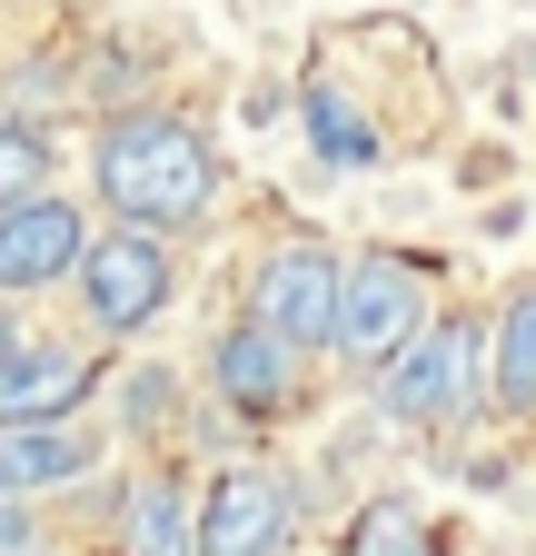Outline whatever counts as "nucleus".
Wrapping results in <instances>:
<instances>
[{"mask_svg":"<svg viewBox=\"0 0 536 556\" xmlns=\"http://www.w3.org/2000/svg\"><path fill=\"white\" fill-rule=\"evenodd\" d=\"M90 189L110 208V229L179 239V229H209V208L229 189V160L189 110H119L90 139Z\"/></svg>","mask_w":536,"mask_h":556,"instance_id":"obj_1","label":"nucleus"},{"mask_svg":"<svg viewBox=\"0 0 536 556\" xmlns=\"http://www.w3.org/2000/svg\"><path fill=\"white\" fill-rule=\"evenodd\" d=\"M427 318H437V268L408 258V249H368V258H348L339 338H328V358H348L358 378H387V368L418 348Z\"/></svg>","mask_w":536,"mask_h":556,"instance_id":"obj_2","label":"nucleus"},{"mask_svg":"<svg viewBox=\"0 0 536 556\" xmlns=\"http://www.w3.org/2000/svg\"><path fill=\"white\" fill-rule=\"evenodd\" d=\"M477 397H487V318L477 308H437L418 328V348L378 378V407L397 428H457Z\"/></svg>","mask_w":536,"mask_h":556,"instance_id":"obj_3","label":"nucleus"},{"mask_svg":"<svg viewBox=\"0 0 536 556\" xmlns=\"http://www.w3.org/2000/svg\"><path fill=\"white\" fill-rule=\"evenodd\" d=\"M339 289H348V258L328 239H279V249H258L239 318L268 328L279 348H298V358H318V348L339 338Z\"/></svg>","mask_w":536,"mask_h":556,"instance_id":"obj_4","label":"nucleus"},{"mask_svg":"<svg viewBox=\"0 0 536 556\" xmlns=\"http://www.w3.org/2000/svg\"><path fill=\"white\" fill-rule=\"evenodd\" d=\"M71 289H80L100 338H140L179 289V258H169V239H140V229H90V258Z\"/></svg>","mask_w":536,"mask_h":556,"instance_id":"obj_5","label":"nucleus"},{"mask_svg":"<svg viewBox=\"0 0 536 556\" xmlns=\"http://www.w3.org/2000/svg\"><path fill=\"white\" fill-rule=\"evenodd\" d=\"M298 546V486L279 467H219L199 486V556H289Z\"/></svg>","mask_w":536,"mask_h":556,"instance_id":"obj_6","label":"nucleus"},{"mask_svg":"<svg viewBox=\"0 0 536 556\" xmlns=\"http://www.w3.org/2000/svg\"><path fill=\"white\" fill-rule=\"evenodd\" d=\"M90 258V208L80 199H21V208H0V299H30V289H60V278H80Z\"/></svg>","mask_w":536,"mask_h":556,"instance_id":"obj_7","label":"nucleus"},{"mask_svg":"<svg viewBox=\"0 0 536 556\" xmlns=\"http://www.w3.org/2000/svg\"><path fill=\"white\" fill-rule=\"evenodd\" d=\"M100 536H110V556H199V486H189L179 467L119 477Z\"/></svg>","mask_w":536,"mask_h":556,"instance_id":"obj_8","label":"nucleus"},{"mask_svg":"<svg viewBox=\"0 0 536 556\" xmlns=\"http://www.w3.org/2000/svg\"><path fill=\"white\" fill-rule=\"evenodd\" d=\"M298 388H308V358H298V348H279L268 328L229 318V328L209 338V397H219V407H239V417H289Z\"/></svg>","mask_w":536,"mask_h":556,"instance_id":"obj_9","label":"nucleus"},{"mask_svg":"<svg viewBox=\"0 0 536 556\" xmlns=\"http://www.w3.org/2000/svg\"><path fill=\"white\" fill-rule=\"evenodd\" d=\"M100 388V368L80 348H50V338H21L11 358H0V428H60V417H80Z\"/></svg>","mask_w":536,"mask_h":556,"instance_id":"obj_10","label":"nucleus"},{"mask_svg":"<svg viewBox=\"0 0 536 556\" xmlns=\"http://www.w3.org/2000/svg\"><path fill=\"white\" fill-rule=\"evenodd\" d=\"M100 467V438L80 417H60V428H0V497L30 507V497H60V486H80Z\"/></svg>","mask_w":536,"mask_h":556,"instance_id":"obj_11","label":"nucleus"},{"mask_svg":"<svg viewBox=\"0 0 536 556\" xmlns=\"http://www.w3.org/2000/svg\"><path fill=\"white\" fill-rule=\"evenodd\" d=\"M487 407L536 417V278L507 289V308L487 318Z\"/></svg>","mask_w":536,"mask_h":556,"instance_id":"obj_12","label":"nucleus"},{"mask_svg":"<svg viewBox=\"0 0 536 556\" xmlns=\"http://www.w3.org/2000/svg\"><path fill=\"white\" fill-rule=\"evenodd\" d=\"M298 110H308V139H318V150L339 160V169H368V160L387 150V139H378V119H358V110L339 100V80H328V70H308V90H298Z\"/></svg>","mask_w":536,"mask_h":556,"instance_id":"obj_13","label":"nucleus"},{"mask_svg":"<svg viewBox=\"0 0 536 556\" xmlns=\"http://www.w3.org/2000/svg\"><path fill=\"white\" fill-rule=\"evenodd\" d=\"M348 556H437L418 497H368V507L348 517Z\"/></svg>","mask_w":536,"mask_h":556,"instance_id":"obj_14","label":"nucleus"},{"mask_svg":"<svg viewBox=\"0 0 536 556\" xmlns=\"http://www.w3.org/2000/svg\"><path fill=\"white\" fill-rule=\"evenodd\" d=\"M50 189V139L30 119H0V208H21Z\"/></svg>","mask_w":536,"mask_h":556,"instance_id":"obj_15","label":"nucleus"},{"mask_svg":"<svg viewBox=\"0 0 536 556\" xmlns=\"http://www.w3.org/2000/svg\"><path fill=\"white\" fill-rule=\"evenodd\" d=\"M11 546H30V507H11V497H0V556H11Z\"/></svg>","mask_w":536,"mask_h":556,"instance_id":"obj_16","label":"nucleus"},{"mask_svg":"<svg viewBox=\"0 0 536 556\" xmlns=\"http://www.w3.org/2000/svg\"><path fill=\"white\" fill-rule=\"evenodd\" d=\"M11 556H50V546H11Z\"/></svg>","mask_w":536,"mask_h":556,"instance_id":"obj_17","label":"nucleus"}]
</instances>
